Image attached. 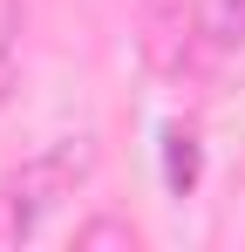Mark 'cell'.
I'll list each match as a JSON object with an SVG mask.
<instances>
[{
    "instance_id": "277c9868",
    "label": "cell",
    "mask_w": 245,
    "mask_h": 252,
    "mask_svg": "<svg viewBox=\"0 0 245 252\" xmlns=\"http://www.w3.org/2000/svg\"><path fill=\"white\" fill-rule=\"evenodd\" d=\"M129 252L136 246V225L129 218H89V225H75V252Z\"/></svg>"
},
{
    "instance_id": "3957f363",
    "label": "cell",
    "mask_w": 245,
    "mask_h": 252,
    "mask_svg": "<svg viewBox=\"0 0 245 252\" xmlns=\"http://www.w3.org/2000/svg\"><path fill=\"white\" fill-rule=\"evenodd\" d=\"M21 48H28V7L21 0H0V102L21 82Z\"/></svg>"
},
{
    "instance_id": "6da1fadb",
    "label": "cell",
    "mask_w": 245,
    "mask_h": 252,
    "mask_svg": "<svg viewBox=\"0 0 245 252\" xmlns=\"http://www.w3.org/2000/svg\"><path fill=\"white\" fill-rule=\"evenodd\" d=\"M89 170H95V136H55L21 170H7L0 177V246L34 239L41 218L61 205V198H75V184Z\"/></svg>"
},
{
    "instance_id": "7a4b0ae2",
    "label": "cell",
    "mask_w": 245,
    "mask_h": 252,
    "mask_svg": "<svg viewBox=\"0 0 245 252\" xmlns=\"http://www.w3.org/2000/svg\"><path fill=\"white\" fill-rule=\"evenodd\" d=\"M191 7H198V34L211 55L245 48V0H191Z\"/></svg>"
}]
</instances>
